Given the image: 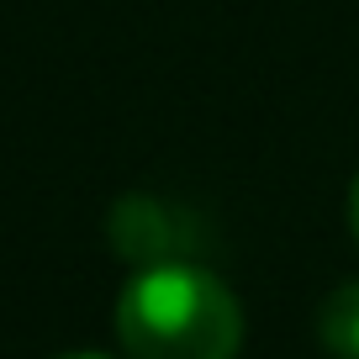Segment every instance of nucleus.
Returning a JSON list of instances; mask_svg holds the SVG:
<instances>
[{
    "instance_id": "nucleus-1",
    "label": "nucleus",
    "mask_w": 359,
    "mask_h": 359,
    "mask_svg": "<svg viewBox=\"0 0 359 359\" xmlns=\"http://www.w3.org/2000/svg\"><path fill=\"white\" fill-rule=\"evenodd\" d=\"M116 338L133 359H238L243 306L201 264H143L116 296Z\"/></svg>"
},
{
    "instance_id": "nucleus-2",
    "label": "nucleus",
    "mask_w": 359,
    "mask_h": 359,
    "mask_svg": "<svg viewBox=\"0 0 359 359\" xmlns=\"http://www.w3.org/2000/svg\"><path fill=\"white\" fill-rule=\"evenodd\" d=\"M180 243L185 238H175V217L154 196H127V201L111 206V248L122 259H133L137 269L180 259Z\"/></svg>"
},
{
    "instance_id": "nucleus-3",
    "label": "nucleus",
    "mask_w": 359,
    "mask_h": 359,
    "mask_svg": "<svg viewBox=\"0 0 359 359\" xmlns=\"http://www.w3.org/2000/svg\"><path fill=\"white\" fill-rule=\"evenodd\" d=\"M317 338L333 359H359V280L338 285L317 312Z\"/></svg>"
},
{
    "instance_id": "nucleus-4",
    "label": "nucleus",
    "mask_w": 359,
    "mask_h": 359,
    "mask_svg": "<svg viewBox=\"0 0 359 359\" xmlns=\"http://www.w3.org/2000/svg\"><path fill=\"white\" fill-rule=\"evenodd\" d=\"M348 227H354V238H359V180H354V191H348Z\"/></svg>"
},
{
    "instance_id": "nucleus-5",
    "label": "nucleus",
    "mask_w": 359,
    "mask_h": 359,
    "mask_svg": "<svg viewBox=\"0 0 359 359\" xmlns=\"http://www.w3.org/2000/svg\"><path fill=\"white\" fill-rule=\"evenodd\" d=\"M58 359H106V354H58Z\"/></svg>"
}]
</instances>
